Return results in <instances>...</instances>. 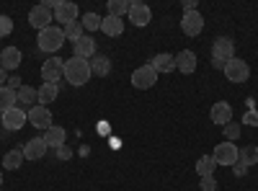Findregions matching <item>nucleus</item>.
I'll return each mask as SVG.
<instances>
[{
	"instance_id": "nucleus-1",
	"label": "nucleus",
	"mask_w": 258,
	"mask_h": 191,
	"mask_svg": "<svg viewBox=\"0 0 258 191\" xmlns=\"http://www.w3.org/2000/svg\"><path fill=\"white\" fill-rule=\"evenodd\" d=\"M91 62L88 59H80V57H70V59H64V80L70 83V86H75V88H80V86H85V83L91 80Z\"/></svg>"
},
{
	"instance_id": "nucleus-2",
	"label": "nucleus",
	"mask_w": 258,
	"mask_h": 191,
	"mask_svg": "<svg viewBox=\"0 0 258 191\" xmlns=\"http://www.w3.org/2000/svg\"><path fill=\"white\" fill-rule=\"evenodd\" d=\"M36 44H39L41 52H49V54L59 52V47L64 44V29H59V26H47V29H41L39 36H36Z\"/></svg>"
},
{
	"instance_id": "nucleus-3",
	"label": "nucleus",
	"mask_w": 258,
	"mask_h": 191,
	"mask_svg": "<svg viewBox=\"0 0 258 191\" xmlns=\"http://www.w3.org/2000/svg\"><path fill=\"white\" fill-rule=\"evenodd\" d=\"M225 78L230 80V83H235V86H240V83H245L248 78H250V68H248V62L245 59H240V57H232L227 65H225Z\"/></svg>"
},
{
	"instance_id": "nucleus-4",
	"label": "nucleus",
	"mask_w": 258,
	"mask_h": 191,
	"mask_svg": "<svg viewBox=\"0 0 258 191\" xmlns=\"http://www.w3.org/2000/svg\"><path fill=\"white\" fill-rule=\"evenodd\" d=\"M212 158H214V163H217V165H235V163H238V158H240V150H238V147H235V142H222V145H217V147H214V153H212Z\"/></svg>"
},
{
	"instance_id": "nucleus-5",
	"label": "nucleus",
	"mask_w": 258,
	"mask_h": 191,
	"mask_svg": "<svg viewBox=\"0 0 258 191\" xmlns=\"http://www.w3.org/2000/svg\"><path fill=\"white\" fill-rule=\"evenodd\" d=\"M41 78H44V83L59 86V80L64 78V59H59V57H49L44 65H41Z\"/></svg>"
},
{
	"instance_id": "nucleus-6",
	"label": "nucleus",
	"mask_w": 258,
	"mask_h": 191,
	"mask_svg": "<svg viewBox=\"0 0 258 191\" xmlns=\"http://www.w3.org/2000/svg\"><path fill=\"white\" fill-rule=\"evenodd\" d=\"M158 83V73L153 70V65H142L132 73V86L137 91H147V88H153Z\"/></svg>"
},
{
	"instance_id": "nucleus-7",
	"label": "nucleus",
	"mask_w": 258,
	"mask_h": 191,
	"mask_svg": "<svg viewBox=\"0 0 258 191\" xmlns=\"http://www.w3.org/2000/svg\"><path fill=\"white\" fill-rule=\"evenodd\" d=\"M129 21H132L137 29H142L153 21V11H150V6L142 3V0H132V3H129Z\"/></svg>"
},
{
	"instance_id": "nucleus-8",
	"label": "nucleus",
	"mask_w": 258,
	"mask_h": 191,
	"mask_svg": "<svg viewBox=\"0 0 258 191\" xmlns=\"http://www.w3.org/2000/svg\"><path fill=\"white\" fill-rule=\"evenodd\" d=\"M212 57L222 59V62H230L235 57V41L230 36H217L212 41Z\"/></svg>"
},
{
	"instance_id": "nucleus-9",
	"label": "nucleus",
	"mask_w": 258,
	"mask_h": 191,
	"mask_svg": "<svg viewBox=\"0 0 258 191\" xmlns=\"http://www.w3.org/2000/svg\"><path fill=\"white\" fill-rule=\"evenodd\" d=\"M202 29H204V16H202L199 11L183 13V18H181V31H183L186 36H199Z\"/></svg>"
},
{
	"instance_id": "nucleus-10",
	"label": "nucleus",
	"mask_w": 258,
	"mask_h": 191,
	"mask_svg": "<svg viewBox=\"0 0 258 191\" xmlns=\"http://www.w3.org/2000/svg\"><path fill=\"white\" fill-rule=\"evenodd\" d=\"M52 21H54V16H52V11H49L47 6H34V8L29 11V24H31L36 31L52 26Z\"/></svg>"
},
{
	"instance_id": "nucleus-11",
	"label": "nucleus",
	"mask_w": 258,
	"mask_h": 191,
	"mask_svg": "<svg viewBox=\"0 0 258 191\" xmlns=\"http://www.w3.org/2000/svg\"><path fill=\"white\" fill-rule=\"evenodd\" d=\"M29 124L31 126H36V130H49L52 126V111L47 109V106H41V103H36L34 109L29 111Z\"/></svg>"
},
{
	"instance_id": "nucleus-12",
	"label": "nucleus",
	"mask_w": 258,
	"mask_h": 191,
	"mask_svg": "<svg viewBox=\"0 0 258 191\" xmlns=\"http://www.w3.org/2000/svg\"><path fill=\"white\" fill-rule=\"evenodd\" d=\"M26 119H29V114L24 111V109H18V106H13V109H8V111H3V126L8 132H18L21 126L26 124Z\"/></svg>"
},
{
	"instance_id": "nucleus-13",
	"label": "nucleus",
	"mask_w": 258,
	"mask_h": 191,
	"mask_svg": "<svg viewBox=\"0 0 258 191\" xmlns=\"http://www.w3.org/2000/svg\"><path fill=\"white\" fill-rule=\"evenodd\" d=\"M21 150H24V158H26V160H41V158L47 155L49 147H47L44 137H31L24 147H21Z\"/></svg>"
},
{
	"instance_id": "nucleus-14",
	"label": "nucleus",
	"mask_w": 258,
	"mask_h": 191,
	"mask_svg": "<svg viewBox=\"0 0 258 191\" xmlns=\"http://www.w3.org/2000/svg\"><path fill=\"white\" fill-rule=\"evenodd\" d=\"M78 6L75 3H64V0H59V6L52 11V16H54V21H59L62 26H68V24H73V21H78Z\"/></svg>"
},
{
	"instance_id": "nucleus-15",
	"label": "nucleus",
	"mask_w": 258,
	"mask_h": 191,
	"mask_svg": "<svg viewBox=\"0 0 258 191\" xmlns=\"http://www.w3.org/2000/svg\"><path fill=\"white\" fill-rule=\"evenodd\" d=\"M39 103V91L36 88H29V86H21L18 91H16V106H18V109H34V106Z\"/></svg>"
},
{
	"instance_id": "nucleus-16",
	"label": "nucleus",
	"mask_w": 258,
	"mask_h": 191,
	"mask_svg": "<svg viewBox=\"0 0 258 191\" xmlns=\"http://www.w3.org/2000/svg\"><path fill=\"white\" fill-rule=\"evenodd\" d=\"M212 124H220V126H225V124H230L232 121V106L227 103V101H217V103H212Z\"/></svg>"
},
{
	"instance_id": "nucleus-17",
	"label": "nucleus",
	"mask_w": 258,
	"mask_h": 191,
	"mask_svg": "<svg viewBox=\"0 0 258 191\" xmlns=\"http://www.w3.org/2000/svg\"><path fill=\"white\" fill-rule=\"evenodd\" d=\"M73 49H75V57H80V59H91V57H96L98 52H96V41L85 34V36H80L75 44H73Z\"/></svg>"
},
{
	"instance_id": "nucleus-18",
	"label": "nucleus",
	"mask_w": 258,
	"mask_h": 191,
	"mask_svg": "<svg viewBox=\"0 0 258 191\" xmlns=\"http://www.w3.org/2000/svg\"><path fill=\"white\" fill-rule=\"evenodd\" d=\"M176 70H181L183 75H191L194 70H197V54H194L191 49H183L176 54Z\"/></svg>"
},
{
	"instance_id": "nucleus-19",
	"label": "nucleus",
	"mask_w": 258,
	"mask_h": 191,
	"mask_svg": "<svg viewBox=\"0 0 258 191\" xmlns=\"http://www.w3.org/2000/svg\"><path fill=\"white\" fill-rule=\"evenodd\" d=\"M21 65V49L18 47H6L0 52V68L3 70H16Z\"/></svg>"
},
{
	"instance_id": "nucleus-20",
	"label": "nucleus",
	"mask_w": 258,
	"mask_h": 191,
	"mask_svg": "<svg viewBox=\"0 0 258 191\" xmlns=\"http://www.w3.org/2000/svg\"><path fill=\"white\" fill-rule=\"evenodd\" d=\"M153 70L160 75V73H173L176 70V57H170V54H165V52H160V54H155L153 57Z\"/></svg>"
},
{
	"instance_id": "nucleus-21",
	"label": "nucleus",
	"mask_w": 258,
	"mask_h": 191,
	"mask_svg": "<svg viewBox=\"0 0 258 191\" xmlns=\"http://www.w3.org/2000/svg\"><path fill=\"white\" fill-rule=\"evenodd\" d=\"M101 31H103L106 36H121V34H124V21L116 18V16H106V18L101 21Z\"/></svg>"
},
{
	"instance_id": "nucleus-22",
	"label": "nucleus",
	"mask_w": 258,
	"mask_h": 191,
	"mask_svg": "<svg viewBox=\"0 0 258 191\" xmlns=\"http://www.w3.org/2000/svg\"><path fill=\"white\" fill-rule=\"evenodd\" d=\"M41 137H44L47 147H54V150H57V147H62V145H64V137H68V135H64L62 126L52 124V126H49V130H47L44 135H41Z\"/></svg>"
},
{
	"instance_id": "nucleus-23",
	"label": "nucleus",
	"mask_w": 258,
	"mask_h": 191,
	"mask_svg": "<svg viewBox=\"0 0 258 191\" xmlns=\"http://www.w3.org/2000/svg\"><path fill=\"white\" fill-rule=\"evenodd\" d=\"M88 62H91V73H93V75H98V78H106V75L111 73V62H109V57L96 54V57H91Z\"/></svg>"
},
{
	"instance_id": "nucleus-24",
	"label": "nucleus",
	"mask_w": 258,
	"mask_h": 191,
	"mask_svg": "<svg viewBox=\"0 0 258 191\" xmlns=\"http://www.w3.org/2000/svg\"><path fill=\"white\" fill-rule=\"evenodd\" d=\"M24 150L21 147H16V150H8L6 155H3V165H6V171H18L21 165H24Z\"/></svg>"
},
{
	"instance_id": "nucleus-25",
	"label": "nucleus",
	"mask_w": 258,
	"mask_h": 191,
	"mask_svg": "<svg viewBox=\"0 0 258 191\" xmlns=\"http://www.w3.org/2000/svg\"><path fill=\"white\" fill-rule=\"evenodd\" d=\"M57 96H59V86H52V83H41V88H39V103H41V106L52 103Z\"/></svg>"
},
{
	"instance_id": "nucleus-26",
	"label": "nucleus",
	"mask_w": 258,
	"mask_h": 191,
	"mask_svg": "<svg viewBox=\"0 0 258 191\" xmlns=\"http://www.w3.org/2000/svg\"><path fill=\"white\" fill-rule=\"evenodd\" d=\"M214 168H217V163H214L212 155H202L197 160V173L204 178V176H214Z\"/></svg>"
},
{
	"instance_id": "nucleus-27",
	"label": "nucleus",
	"mask_w": 258,
	"mask_h": 191,
	"mask_svg": "<svg viewBox=\"0 0 258 191\" xmlns=\"http://www.w3.org/2000/svg\"><path fill=\"white\" fill-rule=\"evenodd\" d=\"M80 36H85V29H83L80 21H73V24L64 26V41H73V44H75Z\"/></svg>"
},
{
	"instance_id": "nucleus-28",
	"label": "nucleus",
	"mask_w": 258,
	"mask_h": 191,
	"mask_svg": "<svg viewBox=\"0 0 258 191\" xmlns=\"http://www.w3.org/2000/svg\"><path fill=\"white\" fill-rule=\"evenodd\" d=\"M238 160H240L243 165H248V168L255 165V163H258V147H255V145H245L243 150H240V158H238Z\"/></svg>"
},
{
	"instance_id": "nucleus-29",
	"label": "nucleus",
	"mask_w": 258,
	"mask_h": 191,
	"mask_svg": "<svg viewBox=\"0 0 258 191\" xmlns=\"http://www.w3.org/2000/svg\"><path fill=\"white\" fill-rule=\"evenodd\" d=\"M16 106V91H11V88H0V114L3 111H8V109H13Z\"/></svg>"
},
{
	"instance_id": "nucleus-30",
	"label": "nucleus",
	"mask_w": 258,
	"mask_h": 191,
	"mask_svg": "<svg viewBox=\"0 0 258 191\" xmlns=\"http://www.w3.org/2000/svg\"><path fill=\"white\" fill-rule=\"evenodd\" d=\"M101 21H103V18H101L98 13L91 11V13H85V16L80 18V24H83L85 31H96V29H101Z\"/></svg>"
},
{
	"instance_id": "nucleus-31",
	"label": "nucleus",
	"mask_w": 258,
	"mask_h": 191,
	"mask_svg": "<svg viewBox=\"0 0 258 191\" xmlns=\"http://www.w3.org/2000/svg\"><path fill=\"white\" fill-rule=\"evenodd\" d=\"M124 13H129V3H126V0H109V16L121 18Z\"/></svg>"
},
{
	"instance_id": "nucleus-32",
	"label": "nucleus",
	"mask_w": 258,
	"mask_h": 191,
	"mask_svg": "<svg viewBox=\"0 0 258 191\" xmlns=\"http://www.w3.org/2000/svg\"><path fill=\"white\" fill-rule=\"evenodd\" d=\"M222 130H225V137H227V142H235V140L240 137V124H235V121L225 124Z\"/></svg>"
},
{
	"instance_id": "nucleus-33",
	"label": "nucleus",
	"mask_w": 258,
	"mask_h": 191,
	"mask_svg": "<svg viewBox=\"0 0 258 191\" xmlns=\"http://www.w3.org/2000/svg\"><path fill=\"white\" fill-rule=\"evenodd\" d=\"M13 31V18L11 16H0V39L8 36Z\"/></svg>"
},
{
	"instance_id": "nucleus-34",
	"label": "nucleus",
	"mask_w": 258,
	"mask_h": 191,
	"mask_svg": "<svg viewBox=\"0 0 258 191\" xmlns=\"http://www.w3.org/2000/svg\"><path fill=\"white\" fill-rule=\"evenodd\" d=\"M243 124H248V126H258V111H255V109H248L245 116H243Z\"/></svg>"
},
{
	"instance_id": "nucleus-35",
	"label": "nucleus",
	"mask_w": 258,
	"mask_h": 191,
	"mask_svg": "<svg viewBox=\"0 0 258 191\" xmlns=\"http://www.w3.org/2000/svg\"><path fill=\"white\" fill-rule=\"evenodd\" d=\"M199 186H202V191H217V181H214V176H204Z\"/></svg>"
},
{
	"instance_id": "nucleus-36",
	"label": "nucleus",
	"mask_w": 258,
	"mask_h": 191,
	"mask_svg": "<svg viewBox=\"0 0 258 191\" xmlns=\"http://www.w3.org/2000/svg\"><path fill=\"white\" fill-rule=\"evenodd\" d=\"M21 86H24V83H21V78H18V75H11V78H8V83H6V88H11V91H18Z\"/></svg>"
},
{
	"instance_id": "nucleus-37",
	"label": "nucleus",
	"mask_w": 258,
	"mask_h": 191,
	"mask_svg": "<svg viewBox=\"0 0 258 191\" xmlns=\"http://www.w3.org/2000/svg\"><path fill=\"white\" fill-rule=\"evenodd\" d=\"M232 173H235V176H245V173H248V165H243V163L238 160V163L232 165Z\"/></svg>"
},
{
	"instance_id": "nucleus-38",
	"label": "nucleus",
	"mask_w": 258,
	"mask_h": 191,
	"mask_svg": "<svg viewBox=\"0 0 258 191\" xmlns=\"http://www.w3.org/2000/svg\"><path fill=\"white\" fill-rule=\"evenodd\" d=\"M197 11V0H183V13H191Z\"/></svg>"
},
{
	"instance_id": "nucleus-39",
	"label": "nucleus",
	"mask_w": 258,
	"mask_h": 191,
	"mask_svg": "<svg viewBox=\"0 0 258 191\" xmlns=\"http://www.w3.org/2000/svg\"><path fill=\"white\" fill-rule=\"evenodd\" d=\"M57 155H59V158L64 160V158H70V150H68V147L62 145V147H57Z\"/></svg>"
},
{
	"instance_id": "nucleus-40",
	"label": "nucleus",
	"mask_w": 258,
	"mask_h": 191,
	"mask_svg": "<svg viewBox=\"0 0 258 191\" xmlns=\"http://www.w3.org/2000/svg\"><path fill=\"white\" fill-rule=\"evenodd\" d=\"M225 65H227V62H222V59H212V68L214 70H225Z\"/></svg>"
},
{
	"instance_id": "nucleus-41",
	"label": "nucleus",
	"mask_w": 258,
	"mask_h": 191,
	"mask_svg": "<svg viewBox=\"0 0 258 191\" xmlns=\"http://www.w3.org/2000/svg\"><path fill=\"white\" fill-rule=\"evenodd\" d=\"M6 73H8V70H3V68H0V88H3V86H6V83H8V78H6Z\"/></svg>"
},
{
	"instance_id": "nucleus-42",
	"label": "nucleus",
	"mask_w": 258,
	"mask_h": 191,
	"mask_svg": "<svg viewBox=\"0 0 258 191\" xmlns=\"http://www.w3.org/2000/svg\"><path fill=\"white\" fill-rule=\"evenodd\" d=\"M0 186H3V171H0Z\"/></svg>"
}]
</instances>
